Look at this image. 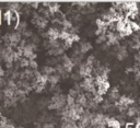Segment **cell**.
I'll use <instances>...</instances> for the list:
<instances>
[{"mask_svg": "<svg viewBox=\"0 0 140 128\" xmlns=\"http://www.w3.org/2000/svg\"><path fill=\"white\" fill-rule=\"evenodd\" d=\"M90 48H91V44L90 43H83L82 45H81V47H80V50H81V53H87Z\"/></svg>", "mask_w": 140, "mask_h": 128, "instance_id": "cell-3", "label": "cell"}, {"mask_svg": "<svg viewBox=\"0 0 140 128\" xmlns=\"http://www.w3.org/2000/svg\"><path fill=\"white\" fill-rule=\"evenodd\" d=\"M126 56H127L126 48L125 47H119L118 50H117V57H118V59H124Z\"/></svg>", "mask_w": 140, "mask_h": 128, "instance_id": "cell-2", "label": "cell"}, {"mask_svg": "<svg viewBox=\"0 0 140 128\" xmlns=\"http://www.w3.org/2000/svg\"><path fill=\"white\" fill-rule=\"evenodd\" d=\"M138 128H140V125H139V126H138Z\"/></svg>", "mask_w": 140, "mask_h": 128, "instance_id": "cell-10", "label": "cell"}, {"mask_svg": "<svg viewBox=\"0 0 140 128\" xmlns=\"http://www.w3.org/2000/svg\"><path fill=\"white\" fill-rule=\"evenodd\" d=\"M136 113H137V108L136 107H131V108L128 109V115L129 116H134Z\"/></svg>", "mask_w": 140, "mask_h": 128, "instance_id": "cell-6", "label": "cell"}, {"mask_svg": "<svg viewBox=\"0 0 140 128\" xmlns=\"http://www.w3.org/2000/svg\"><path fill=\"white\" fill-rule=\"evenodd\" d=\"M136 60H137L138 63L140 64V53H138L137 55H136Z\"/></svg>", "mask_w": 140, "mask_h": 128, "instance_id": "cell-8", "label": "cell"}, {"mask_svg": "<svg viewBox=\"0 0 140 128\" xmlns=\"http://www.w3.org/2000/svg\"><path fill=\"white\" fill-rule=\"evenodd\" d=\"M108 125L110 127H113V128H119L120 127L119 123L117 122V120H115V119H109L108 120Z\"/></svg>", "mask_w": 140, "mask_h": 128, "instance_id": "cell-4", "label": "cell"}, {"mask_svg": "<svg viewBox=\"0 0 140 128\" xmlns=\"http://www.w3.org/2000/svg\"><path fill=\"white\" fill-rule=\"evenodd\" d=\"M48 6L50 7V10L51 11H57L58 8H59V6L56 5V3H50V5H48Z\"/></svg>", "mask_w": 140, "mask_h": 128, "instance_id": "cell-7", "label": "cell"}, {"mask_svg": "<svg viewBox=\"0 0 140 128\" xmlns=\"http://www.w3.org/2000/svg\"><path fill=\"white\" fill-rule=\"evenodd\" d=\"M91 72H92V67L88 66L87 64H84V65L81 66V68H80V74H81V75L88 77V76L91 75Z\"/></svg>", "mask_w": 140, "mask_h": 128, "instance_id": "cell-1", "label": "cell"}, {"mask_svg": "<svg viewBox=\"0 0 140 128\" xmlns=\"http://www.w3.org/2000/svg\"><path fill=\"white\" fill-rule=\"evenodd\" d=\"M99 128H106V127H105V125H100V126H99Z\"/></svg>", "mask_w": 140, "mask_h": 128, "instance_id": "cell-9", "label": "cell"}, {"mask_svg": "<svg viewBox=\"0 0 140 128\" xmlns=\"http://www.w3.org/2000/svg\"><path fill=\"white\" fill-rule=\"evenodd\" d=\"M48 81L51 82V83H56L58 81V77L55 76V75H51V76L48 77Z\"/></svg>", "mask_w": 140, "mask_h": 128, "instance_id": "cell-5", "label": "cell"}]
</instances>
